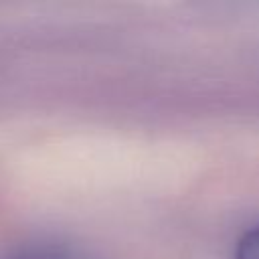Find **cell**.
Masks as SVG:
<instances>
[{
  "label": "cell",
  "mask_w": 259,
  "mask_h": 259,
  "mask_svg": "<svg viewBox=\"0 0 259 259\" xmlns=\"http://www.w3.org/2000/svg\"><path fill=\"white\" fill-rule=\"evenodd\" d=\"M2 259H89L77 249L57 245V243H30L12 249Z\"/></svg>",
  "instance_id": "cell-1"
},
{
  "label": "cell",
  "mask_w": 259,
  "mask_h": 259,
  "mask_svg": "<svg viewBox=\"0 0 259 259\" xmlns=\"http://www.w3.org/2000/svg\"><path fill=\"white\" fill-rule=\"evenodd\" d=\"M235 259H259V227L241 235L235 245Z\"/></svg>",
  "instance_id": "cell-2"
}]
</instances>
